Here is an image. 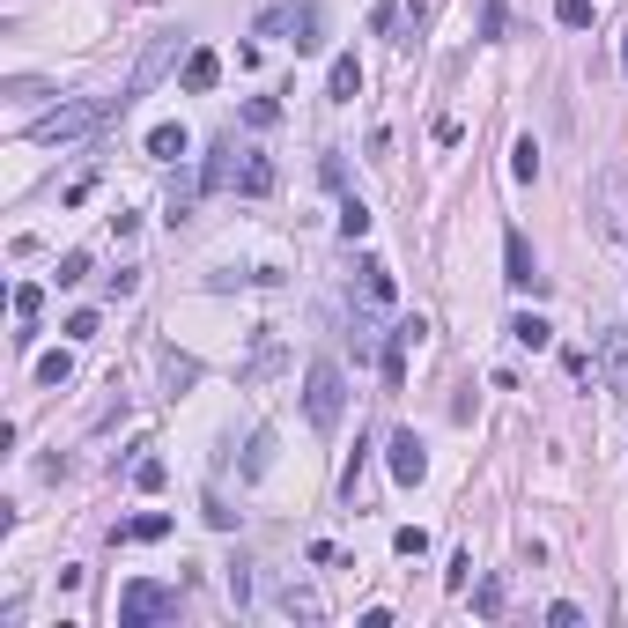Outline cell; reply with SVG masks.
I'll return each instance as SVG.
<instances>
[{"instance_id":"obj_1","label":"cell","mask_w":628,"mask_h":628,"mask_svg":"<svg viewBox=\"0 0 628 628\" xmlns=\"http://www.w3.org/2000/svg\"><path fill=\"white\" fill-rule=\"evenodd\" d=\"M111 119H126L119 97H74V104H60V111H45V119H30V141H45V148L89 141V133H104Z\"/></svg>"},{"instance_id":"obj_2","label":"cell","mask_w":628,"mask_h":628,"mask_svg":"<svg viewBox=\"0 0 628 628\" xmlns=\"http://www.w3.org/2000/svg\"><path fill=\"white\" fill-rule=\"evenodd\" d=\"M303 414H311L318 436L340 429V414H348V370H340V363H311V370H303Z\"/></svg>"},{"instance_id":"obj_3","label":"cell","mask_w":628,"mask_h":628,"mask_svg":"<svg viewBox=\"0 0 628 628\" xmlns=\"http://www.w3.org/2000/svg\"><path fill=\"white\" fill-rule=\"evenodd\" d=\"M318 30H326V8H318V0H281V8L259 15V37H289L296 52H318V45H326Z\"/></svg>"},{"instance_id":"obj_4","label":"cell","mask_w":628,"mask_h":628,"mask_svg":"<svg viewBox=\"0 0 628 628\" xmlns=\"http://www.w3.org/2000/svg\"><path fill=\"white\" fill-rule=\"evenodd\" d=\"M178 584H156V577H133L119 592V628H148V621H178Z\"/></svg>"},{"instance_id":"obj_5","label":"cell","mask_w":628,"mask_h":628,"mask_svg":"<svg viewBox=\"0 0 628 628\" xmlns=\"http://www.w3.org/2000/svg\"><path fill=\"white\" fill-rule=\"evenodd\" d=\"M178 52H185V30H163V37H148V52H141V60H133V74H126V89H119V104L133 111V104H141L148 97V89H156L163 82V74L170 67H178Z\"/></svg>"},{"instance_id":"obj_6","label":"cell","mask_w":628,"mask_h":628,"mask_svg":"<svg viewBox=\"0 0 628 628\" xmlns=\"http://www.w3.org/2000/svg\"><path fill=\"white\" fill-rule=\"evenodd\" d=\"M592 222H599V237L628 244V170H621V163L592 178Z\"/></svg>"},{"instance_id":"obj_7","label":"cell","mask_w":628,"mask_h":628,"mask_svg":"<svg viewBox=\"0 0 628 628\" xmlns=\"http://www.w3.org/2000/svg\"><path fill=\"white\" fill-rule=\"evenodd\" d=\"M503 281H510V289H525V296H547V274H540V259H532V237L525 230L503 237Z\"/></svg>"},{"instance_id":"obj_8","label":"cell","mask_w":628,"mask_h":628,"mask_svg":"<svg viewBox=\"0 0 628 628\" xmlns=\"http://www.w3.org/2000/svg\"><path fill=\"white\" fill-rule=\"evenodd\" d=\"M385 459H392V481H399V488H422V481H429V444H422L414 429H399V436H392Z\"/></svg>"},{"instance_id":"obj_9","label":"cell","mask_w":628,"mask_h":628,"mask_svg":"<svg viewBox=\"0 0 628 628\" xmlns=\"http://www.w3.org/2000/svg\"><path fill=\"white\" fill-rule=\"evenodd\" d=\"M592 363H599V377H606V392L628 399V326H606V333H599V355H592Z\"/></svg>"},{"instance_id":"obj_10","label":"cell","mask_w":628,"mask_h":628,"mask_svg":"<svg viewBox=\"0 0 628 628\" xmlns=\"http://www.w3.org/2000/svg\"><path fill=\"white\" fill-rule=\"evenodd\" d=\"M422 318H399V326H392V340H385V392H399V385H407V348H422Z\"/></svg>"},{"instance_id":"obj_11","label":"cell","mask_w":628,"mask_h":628,"mask_svg":"<svg viewBox=\"0 0 628 628\" xmlns=\"http://www.w3.org/2000/svg\"><path fill=\"white\" fill-rule=\"evenodd\" d=\"M237 156H244V148H237V133H222V141H215V156L200 163V185H207V193H230V185H237V170H244Z\"/></svg>"},{"instance_id":"obj_12","label":"cell","mask_w":628,"mask_h":628,"mask_svg":"<svg viewBox=\"0 0 628 628\" xmlns=\"http://www.w3.org/2000/svg\"><path fill=\"white\" fill-rule=\"evenodd\" d=\"M355 296H363L370 311H385L392 303V266L385 259H355Z\"/></svg>"},{"instance_id":"obj_13","label":"cell","mask_w":628,"mask_h":628,"mask_svg":"<svg viewBox=\"0 0 628 628\" xmlns=\"http://www.w3.org/2000/svg\"><path fill=\"white\" fill-rule=\"evenodd\" d=\"M200 193H207V185L185 178V170L170 178V200H163V222H170V230H185V222H193V200H200Z\"/></svg>"},{"instance_id":"obj_14","label":"cell","mask_w":628,"mask_h":628,"mask_svg":"<svg viewBox=\"0 0 628 628\" xmlns=\"http://www.w3.org/2000/svg\"><path fill=\"white\" fill-rule=\"evenodd\" d=\"M326 97H333V104H355V97H363V60H355V52H340V60H333Z\"/></svg>"},{"instance_id":"obj_15","label":"cell","mask_w":628,"mask_h":628,"mask_svg":"<svg viewBox=\"0 0 628 628\" xmlns=\"http://www.w3.org/2000/svg\"><path fill=\"white\" fill-rule=\"evenodd\" d=\"M178 82L193 89V97H207V89L222 82V60H215V52H207V45H193V52H185V74H178Z\"/></svg>"},{"instance_id":"obj_16","label":"cell","mask_w":628,"mask_h":628,"mask_svg":"<svg viewBox=\"0 0 628 628\" xmlns=\"http://www.w3.org/2000/svg\"><path fill=\"white\" fill-rule=\"evenodd\" d=\"M185 148H193V133H185L178 119H163V126H148V156H156V163H178V156H185Z\"/></svg>"},{"instance_id":"obj_17","label":"cell","mask_w":628,"mask_h":628,"mask_svg":"<svg viewBox=\"0 0 628 628\" xmlns=\"http://www.w3.org/2000/svg\"><path fill=\"white\" fill-rule=\"evenodd\" d=\"M237 193H244V200H266V193H274V163H266L259 148H244V170H237Z\"/></svg>"},{"instance_id":"obj_18","label":"cell","mask_w":628,"mask_h":628,"mask_svg":"<svg viewBox=\"0 0 628 628\" xmlns=\"http://www.w3.org/2000/svg\"><path fill=\"white\" fill-rule=\"evenodd\" d=\"M274 370H281V340H274V333H259V348H252V363L237 370V385H266Z\"/></svg>"},{"instance_id":"obj_19","label":"cell","mask_w":628,"mask_h":628,"mask_svg":"<svg viewBox=\"0 0 628 628\" xmlns=\"http://www.w3.org/2000/svg\"><path fill=\"white\" fill-rule=\"evenodd\" d=\"M281 614H296V621H326V599H318L311 584L289 577V584H281Z\"/></svg>"},{"instance_id":"obj_20","label":"cell","mask_w":628,"mask_h":628,"mask_svg":"<svg viewBox=\"0 0 628 628\" xmlns=\"http://www.w3.org/2000/svg\"><path fill=\"white\" fill-rule=\"evenodd\" d=\"M111 540H133V547H148V540H170V518H163V510H141V518H126L119 532H111Z\"/></svg>"},{"instance_id":"obj_21","label":"cell","mask_w":628,"mask_h":628,"mask_svg":"<svg viewBox=\"0 0 628 628\" xmlns=\"http://www.w3.org/2000/svg\"><path fill=\"white\" fill-rule=\"evenodd\" d=\"M510 340H518V348H532V355H540L547 340H555V326H547L540 311H518V318H510Z\"/></svg>"},{"instance_id":"obj_22","label":"cell","mask_w":628,"mask_h":628,"mask_svg":"<svg viewBox=\"0 0 628 628\" xmlns=\"http://www.w3.org/2000/svg\"><path fill=\"white\" fill-rule=\"evenodd\" d=\"M510 178H518V185L540 178V141H532V133H518V148H510Z\"/></svg>"},{"instance_id":"obj_23","label":"cell","mask_w":628,"mask_h":628,"mask_svg":"<svg viewBox=\"0 0 628 628\" xmlns=\"http://www.w3.org/2000/svg\"><path fill=\"white\" fill-rule=\"evenodd\" d=\"M503 599H510V592H503V577H481V584H473V614H481V621H496V614H503Z\"/></svg>"},{"instance_id":"obj_24","label":"cell","mask_w":628,"mask_h":628,"mask_svg":"<svg viewBox=\"0 0 628 628\" xmlns=\"http://www.w3.org/2000/svg\"><path fill=\"white\" fill-rule=\"evenodd\" d=\"M67 377H74V355H67V348L37 355V385H67Z\"/></svg>"},{"instance_id":"obj_25","label":"cell","mask_w":628,"mask_h":628,"mask_svg":"<svg viewBox=\"0 0 628 628\" xmlns=\"http://www.w3.org/2000/svg\"><path fill=\"white\" fill-rule=\"evenodd\" d=\"M163 385H170V392L200 385V363H193V355H163Z\"/></svg>"},{"instance_id":"obj_26","label":"cell","mask_w":628,"mask_h":628,"mask_svg":"<svg viewBox=\"0 0 628 628\" xmlns=\"http://www.w3.org/2000/svg\"><path fill=\"white\" fill-rule=\"evenodd\" d=\"M510 30V0H481V45H496Z\"/></svg>"},{"instance_id":"obj_27","label":"cell","mask_w":628,"mask_h":628,"mask_svg":"<svg viewBox=\"0 0 628 628\" xmlns=\"http://www.w3.org/2000/svg\"><path fill=\"white\" fill-rule=\"evenodd\" d=\"M340 237H348V244L370 237V207H363V200H340Z\"/></svg>"},{"instance_id":"obj_28","label":"cell","mask_w":628,"mask_h":628,"mask_svg":"<svg viewBox=\"0 0 628 628\" xmlns=\"http://www.w3.org/2000/svg\"><path fill=\"white\" fill-rule=\"evenodd\" d=\"M592 15H599L592 0H555V23L562 30H592Z\"/></svg>"},{"instance_id":"obj_29","label":"cell","mask_w":628,"mask_h":628,"mask_svg":"<svg viewBox=\"0 0 628 628\" xmlns=\"http://www.w3.org/2000/svg\"><path fill=\"white\" fill-rule=\"evenodd\" d=\"M266 459H274V429H259V436H252V451H244V481H259Z\"/></svg>"},{"instance_id":"obj_30","label":"cell","mask_w":628,"mask_h":628,"mask_svg":"<svg viewBox=\"0 0 628 628\" xmlns=\"http://www.w3.org/2000/svg\"><path fill=\"white\" fill-rule=\"evenodd\" d=\"M392 555H407V562L429 555V532H422V525H399V532H392Z\"/></svg>"},{"instance_id":"obj_31","label":"cell","mask_w":628,"mask_h":628,"mask_svg":"<svg viewBox=\"0 0 628 628\" xmlns=\"http://www.w3.org/2000/svg\"><path fill=\"white\" fill-rule=\"evenodd\" d=\"M37 311H45V289H37V281H23V289H15V318H23V326H37Z\"/></svg>"},{"instance_id":"obj_32","label":"cell","mask_w":628,"mask_h":628,"mask_svg":"<svg viewBox=\"0 0 628 628\" xmlns=\"http://www.w3.org/2000/svg\"><path fill=\"white\" fill-rule=\"evenodd\" d=\"M133 289H141V266H119V274H111V281H104V296H111V303H126Z\"/></svg>"},{"instance_id":"obj_33","label":"cell","mask_w":628,"mask_h":628,"mask_svg":"<svg viewBox=\"0 0 628 628\" xmlns=\"http://www.w3.org/2000/svg\"><path fill=\"white\" fill-rule=\"evenodd\" d=\"M82 281H89V252H67L60 259V289H82Z\"/></svg>"},{"instance_id":"obj_34","label":"cell","mask_w":628,"mask_h":628,"mask_svg":"<svg viewBox=\"0 0 628 628\" xmlns=\"http://www.w3.org/2000/svg\"><path fill=\"white\" fill-rule=\"evenodd\" d=\"M133 488H141V496H156V488H163V459H141V466H133Z\"/></svg>"},{"instance_id":"obj_35","label":"cell","mask_w":628,"mask_h":628,"mask_svg":"<svg viewBox=\"0 0 628 628\" xmlns=\"http://www.w3.org/2000/svg\"><path fill=\"white\" fill-rule=\"evenodd\" d=\"M60 333H67V340H97V311H74Z\"/></svg>"},{"instance_id":"obj_36","label":"cell","mask_w":628,"mask_h":628,"mask_svg":"<svg viewBox=\"0 0 628 628\" xmlns=\"http://www.w3.org/2000/svg\"><path fill=\"white\" fill-rule=\"evenodd\" d=\"M244 119H252V126H274L281 104H274V97H252V104H244Z\"/></svg>"},{"instance_id":"obj_37","label":"cell","mask_w":628,"mask_h":628,"mask_svg":"<svg viewBox=\"0 0 628 628\" xmlns=\"http://www.w3.org/2000/svg\"><path fill=\"white\" fill-rule=\"evenodd\" d=\"M444 584H451V592H466V584H473V555H451V569H444Z\"/></svg>"},{"instance_id":"obj_38","label":"cell","mask_w":628,"mask_h":628,"mask_svg":"<svg viewBox=\"0 0 628 628\" xmlns=\"http://www.w3.org/2000/svg\"><path fill=\"white\" fill-rule=\"evenodd\" d=\"M621 74H628V37H621Z\"/></svg>"}]
</instances>
